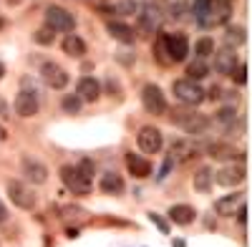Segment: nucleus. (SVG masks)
I'll list each match as a JSON object with an SVG mask.
<instances>
[{
  "mask_svg": "<svg viewBox=\"0 0 252 247\" xmlns=\"http://www.w3.org/2000/svg\"><path fill=\"white\" fill-rule=\"evenodd\" d=\"M5 76V66H3V61H0V78Z\"/></svg>",
  "mask_w": 252,
  "mask_h": 247,
  "instance_id": "c03bdc74",
  "label": "nucleus"
},
{
  "mask_svg": "<svg viewBox=\"0 0 252 247\" xmlns=\"http://www.w3.org/2000/svg\"><path fill=\"white\" fill-rule=\"evenodd\" d=\"M78 172H81V177H86L89 182H91V177H94V161H89V159H83L78 167H76Z\"/></svg>",
  "mask_w": 252,
  "mask_h": 247,
  "instance_id": "4c0bfd02",
  "label": "nucleus"
},
{
  "mask_svg": "<svg viewBox=\"0 0 252 247\" xmlns=\"http://www.w3.org/2000/svg\"><path fill=\"white\" fill-rule=\"evenodd\" d=\"M154 58L159 61L161 66H172V58H169V53H166V40H164V35H159L157 43H154Z\"/></svg>",
  "mask_w": 252,
  "mask_h": 247,
  "instance_id": "c85d7f7f",
  "label": "nucleus"
},
{
  "mask_svg": "<svg viewBox=\"0 0 252 247\" xmlns=\"http://www.w3.org/2000/svg\"><path fill=\"white\" fill-rule=\"evenodd\" d=\"M126 167H129V172H131L134 177H139V179H146V177L152 174V164L146 161L144 156L134 154V152L126 154Z\"/></svg>",
  "mask_w": 252,
  "mask_h": 247,
  "instance_id": "6ab92c4d",
  "label": "nucleus"
},
{
  "mask_svg": "<svg viewBox=\"0 0 252 247\" xmlns=\"http://www.w3.org/2000/svg\"><path fill=\"white\" fill-rule=\"evenodd\" d=\"M63 215L61 217H66V219H76V222H83V219H86V210H81V207H63L61 210Z\"/></svg>",
  "mask_w": 252,
  "mask_h": 247,
  "instance_id": "72a5a7b5",
  "label": "nucleus"
},
{
  "mask_svg": "<svg viewBox=\"0 0 252 247\" xmlns=\"http://www.w3.org/2000/svg\"><path fill=\"white\" fill-rule=\"evenodd\" d=\"M237 219L245 224L247 222V207H245V204H240V207H237Z\"/></svg>",
  "mask_w": 252,
  "mask_h": 247,
  "instance_id": "a19ab883",
  "label": "nucleus"
},
{
  "mask_svg": "<svg viewBox=\"0 0 252 247\" xmlns=\"http://www.w3.org/2000/svg\"><path fill=\"white\" fill-rule=\"evenodd\" d=\"M0 28H3V18H0Z\"/></svg>",
  "mask_w": 252,
  "mask_h": 247,
  "instance_id": "49530a36",
  "label": "nucleus"
},
{
  "mask_svg": "<svg viewBox=\"0 0 252 247\" xmlns=\"http://www.w3.org/2000/svg\"><path fill=\"white\" fill-rule=\"evenodd\" d=\"M161 20H164L161 10H159L157 5H152V3H146V5L141 8V13H139V28H141L144 33H159Z\"/></svg>",
  "mask_w": 252,
  "mask_h": 247,
  "instance_id": "1a4fd4ad",
  "label": "nucleus"
},
{
  "mask_svg": "<svg viewBox=\"0 0 252 247\" xmlns=\"http://www.w3.org/2000/svg\"><path fill=\"white\" fill-rule=\"evenodd\" d=\"M164 40H166V53H169L172 63H179V61L187 58V53H189V43H187V38H184L182 33L164 35Z\"/></svg>",
  "mask_w": 252,
  "mask_h": 247,
  "instance_id": "4468645a",
  "label": "nucleus"
},
{
  "mask_svg": "<svg viewBox=\"0 0 252 247\" xmlns=\"http://www.w3.org/2000/svg\"><path fill=\"white\" fill-rule=\"evenodd\" d=\"M161 5H164V13H166V15L174 18V20H179V18H184V13L189 10V0H161Z\"/></svg>",
  "mask_w": 252,
  "mask_h": 247,
  "instance_id": "393cba45",
  "label": "nucleus"
},
{
  "mask_svg": "<svg viewBox=\"0 0 252 247\" xmlns=\"http://www.w3.org/2000/svg\"><path fill=\"white\" fill-rule=\"evenodd\" d=\"M61 182L66 184L73 194H78V197L91 194V182L86 177H81V172L76 167H68V164H66V167H61Z\"/></svg>",
  "mask_w": 252,
  "mask_h": 247,
  "instance_id": "20e7f679",
  "label": "nucleus"
},
{
  "mask_svg": "<svg viewBox=\"0 0 252 247\" xmlns=\"http://www.w3.org/2000/svg\"><path fill=\"white\" fill-rule=\"evenodd\" d=\"M149 222H152V224H157V227H159L164 235H169V224H166V219H164L161 215H157V212H149Z\"/></svg>",
  "mask_w": 252,
  "mask_h": 247,
  "instance_id": "e433bc0d",
  "label": "nucleus"
},
{
  "mask_svg": "<svg viewBox=\"0 0 252 247\" xmlns=\"http://www.w3.org/2000/svg\"><path fill=\"white\" fill-rule=\"evenodd\" d=\"M40 76H43V81H46V86H51V89H63L68 84V73L63 71L58 63H43V68H40Z\"/></svg>",
  "mask_w": 252,
  "mask_h": 247,
  "instance_id": "f8f14e48",
  "label": "nucleus"
},
{
  "mask_svg": "<svg viewBox=\"0 0 252 247\" xmlns=\"http://www.w3.org/2000/svg\"><path fill=\"white\" fill-rule=\"evenodd\" d=\"M23 174H26V179L33 182V184H46V182H48V169H46L38 159H31V156L23 159Z\"/></svg>",
  "mask_w": 252,
  "mask_h": 247,
  "instance_id": "dca6fc26",
  "label": "nucleus"
},
{
  "mask_svg": "<svg viewBox=\"0 0 252 247\" xmlns=\"http://www.w3.org/2000/svg\"><path fill=\"white\" fill-rule=\"evenodd\" d=\"M237 53L232 48H222L215 53V71L217 73H224V76H232V71L237 68Z\"/></svg>",
  "mask_w": 252,
  "mask_h": 247,
  "instance_id": "2eb2a0df",
  "label": "nucleus"
},
{
  "mask_svg": "<svg viewBox=\"0 0 252 247\" xmlns=\"http://www.w3.org/2000/svg\"><path fill=\"white\" fill-rule=\"evenodd\" d=\"M136 141H139V149H141L144 154H157V152L161 149V144H164L161 131L154 129V126H144V129H139Z\"/></svg>",
  "mask_w": 252,
  "mask_h": 247,
  "instance_id": "0eeeda50",
  "label": "nucleus"
},
{
  "mask_svg": "<svg viewBox=\"0 0 252 247\" xmlns=\"http://www.w3.org/2000/svg\"><path fill=\"white\" fill-rule=\"evenodd\" d=\"M217 3H227V5H232V0H217Z\"/></svg>",
  "mask_w": 252,
  "mask_h": 247,
  "instance_id": "a18cd8bd",
  "label": "nucleus"
},
{
  "mask_svg": "<svg viewBox=\"0 0 252 247\" xmlns=\"http://www.w3.org/2000/svg\"><path fill=\"white\" fill-rule=\"evenodd\" d=\"M194 53H197V58L212 56V53H215V40H212V38H199L197 46H194Z\"/></svg>",
  "mask_w": 252,
  "mask_h": 247,
  "instance_id": "c756f323",
  "label": "nucleus"
},
{
  "mask_svg": "<svg viewBox=\"0 0 252 247\" xmlns=\"http://www.w3.org/2000/svg\"><path fill=\"white\" fill-rule=\"evenodd\" d=\"M76 96H78L81 101H98V96H101V84H98L96 78H91V76H83V78L78 81Z\"/></svg>",
  "mask_w": 252,
  "mask_h": 247,
  "instance_id": "f3484780",
  "label": "nucleus"
},
{
  "mask_svg": "<svg viewBox=\"0 0 252 247\" xmlns=\"http://www.w3.org/2000/svg\"><path fill=\"white\" fill-rule=\"evenodd\" d=\"M8 197L13 199V204L15 207H20V210H33L35 207V194H33V189L28 187V184H23V182H8Z\"/></svg>",
  "mask_w": 252,
  "mask_h": 247,
  "instance_id": "39448f33",
  "label": "nucleus"
},
{
  "mask_svg": "<svg viewBox=\"0 0 252 247\" xmlns=\"http://www.w3.org/2000/svg\"><path fill=\"white\" fill-rule=\"evenodd\" d=\"M207 10H209V0H194V20H197L199 26L204 23Z\"/></svg>",
  "mask_w": 252,
  "mask_h": 247,
  "instance_id": "f704fd0d",
  "label": "nucleus"
},
{
  "mask_svg": "<svg viewBox=\"0 0 252 247\" xmlns=\"http://www.w3.org/2000/svg\"><path fill=\"white\" fill-rule=\"evenodd\" d=\"M68 237H71V240H73V237H78V230H76V227H73V230L68 227Z\"/></svg>",
  "mask_w": 252,
  "mask_h": 247,
  "instance_id": "37998d69",
  "label": "nucleus"
},
{
  "mask_svg": "<svg viewBox=\"0 0 252 247\" xmlns=\"http://www.w3.org/2000/svg\"><path fill=\"white\" fill-rule=\"evenodd\" d=\"M217 121L222 124L224 129H232V126H235V121H237V114H235V109H222V111L217 114Z\"/></svg>",
  "mask_w": 252,
  "mask_h": 247,
  "instance_id": "2f4dec72",
  "label": "nucleus"
},
{
  "mask_svg": "<svg viewBox=\"0 0 252 247\" xmlns=\"http://www.w3.org/2000/svg\"><path fill=\"white\" fill-rule=\"evenodd\" d=\"M229 13H232V5L227 3H217V0H209V10H207V18H204V28H212V26H222L229 20Z\"/></svg>",
  "mask_w": 252,
  "mask_h": 247,
  "instance_id": "9b49d317",
  "label": "nucleus"
},
{
  "mask_svg": "<svg viewBox=\"0 0 252 247\" xmlns=\"http://www.w3.org/2000/svg\"><path fill=\"white\" fill-rule=\"evenodd\" d=\"M207 152H209V156L217 159V161H227V159H235V156H240V152L232 147V144H222V141L209 144Z\"/></svg>",
  "mask_w": 252,
  "mask_h": 247,
  "instance_id": "412c9836",
  "label": "nucleus"
},
{
  "mask_svg": "<svg viewBox=\"0 0 252 247\" xmlns=\"http://www.w3.org/2000/svg\"><path fill=\"white\" fill-rule=\"evenodd\" d=\"M197 217L194 207H189V204H174V207L169 210V219L174 224H182V227H187V224H192Z\"/></svg>",
  "mask_w": 252,
  "mask_h": 247,
  "instance_id": "aec40b11",
  "label": "nucleus"
},
{
  "mask_svg": "<svg viewBox=\"0 0 252 247\" xmlns=\"http://www.w3.org/2000/svg\"><path fill=\"white\" fill-rule=\"evenodd\" d=\"M101 8L109 10V13H121V15H131L136 10V5L131 3V0H111V3L101 5Z\"/></svg>",
  "mask_w": 252,
  "mask_h": 247,
  "instance_id": "cd10ccee",
  "label": "nucleus"
},
{
  "mask_svg": "<svg viewBox=\"0 0 252 247\" xmlns=\"http://www.w3.org/2000/svg\"><path fill=\"white\" fill-rule=\"evenodd\" d=\"M141 104H144L146 111L154 114V116L166 114V98H164L161 89L154 86V84H146V86H144V91H141Z\"/></svg>",
  "mask_w": 252,
  "mask_h": 247,
  "instance_id": "423d86ee",
  "label": "nucleus"
},
{
  "mask_svg": "<svg viewBox=\"0 0 252 247\" xmlns=\"http://www.w3.org/2000/svg\"><path fill=\"white\" fill-rule=\"evenodd\" d=\"M240 204H242V194H227V197H220L215 202V212L220 217H235Z\"/></svg>",
  "mask_w": 252,
  "mask_h": 247,
  "instance_id": "a211bd4d",
  "label": "nucleus"
},
{
  "mask_svg": "<svg viewBox=\"0 0 252 247\" xmlns=\"http://www.w3.org/2000/svg\"><path fill=\"white\" fill-rule=\"evenodd\" d=\"M212 179L222 184V187H237V184L245 182V167L242 164H229V167H222L220 172H215Z\"/></svg>",
  "mask_w": 252,
  "mask_h": 247,
  "instance_id": "9d476101",
  "label": "nucleus"
},
{
  "mask_svg": "<svg viewBox=\"0 0 252 247\" xmlns=\"http://www.w3.org/2000/svg\"><path fill=\"white\" fill-rule=\"evenodd\" d=\"M172 124H177L179 129L187 134H204L209 129V119L194 109H174L172 111Z\"/></svg>",
  "mask_w": 252,
  "mask_h": 247,
  "instance_id": "f257e3e1",
  "label": "nucleus"
},
{
  "mask_svg": "<svg viewBox=\"0 0 252 247\" xmlns=\"http://www.w3.org/2000/svg\"><path fill=\"white\" fill-rule=\"evenodd\" d=\"M109 33L111 38L121 40V43H134V38H136L134 28H129L126 23H109Z\"/></svg>",
  "mask_w": 252,
  "mask_h": 247,
  "instance_id": "b1692460",
  "label": "nucleus"
},
{
  "mask_svg": "<svg viewBox=\"0 0 252 247\" xmlns=\"http://www.w3.org/2000/svg\"><path fill=\"white\" fill-rule=\"evenodd\" d=\"M15 114L23 116V119H31L38 114V96L35 91H20L15 96Z\"/></svg>",
  "mask_w": 252,
  "mask_h": 247,
  "instance_id": "ddd939ff",
  "label": "nucleus"
},
{
  "mask_svg": "<svg viewBox=\"0 0 252 247\" xmlns=\"http://www.w3.org/2000/svg\"><path fill=\"white\" fill-rule=\"evenodd\" d=\"M53 31L51 28H40V31H35L33 33V38H35V43H40V46H48V43H53Z\"/></svg>",
  "mask_w": 252,
  "mask_h": 247,
  "instance_id": "c9c22d12",
  "label": "nucleus"
},
{
  "mask_svg": "<svg viewBox=\"0 0 252 247\" xmlns=\"http://www.w3.org/2000/svg\"><path fill=\"white\" fill-rule=\"evenodd\" d=\"M232 78H235V84H247V68L245 66H237L235 71H232Z\"/></svg>",
  "mask_w": 252,
  "mask_h": 247,
  "instance_id": "58836bf2",
  "label": "nucleus"
},
{
  "mask_svg": "<svg viewBox=\"0 0 252 247\" xmlns=\"http://www.w3.org/2000/svg\"><path fill=\"white\" fill-rule=\"evenodd\" d=\"M197 154H199V149H197L194 141L179 139V141L172 144V149H169V161L172 164H187V161H192Z\"/></svg>",
  "mask_w": 252,
  "mask_h": 247,
  "instance_id": "6e6552de",
  "label": "nucleus"
},
{
  "mask_svg": "<svg viewBox=\"0 0 252 247\" xmlns=\"http://www.w3.org/2000/svg\"><path fill=\"white\" fill-rule=\"evenodd\" d=\"M207 73H209V66H207L204 58H194L192 63L187 66V78H189V81H199V78H204Z\"/></svg>",
  "mask_w": 252,
  "mask_h": 247,
  "instance_id": "bb28decb",
  "label": "nucleus"
},
{
  "mask_svg": "<svg viewBox=\"0 0 252 247\" xmlns=\"http://www.w3.org/2000/svg\"><path fill=\"white\" fill-rule=\"evenodd\" d=\"M194 189L202 192V194H207L209 189H212V169H207V167L197 169V174H194Z\"/></svg>",
  "mask_w": 252,
  "mask_h": 247,
  "instance_id": "a878e982",
  "label": "nucleus"
},
{
  "mask_svg": "<svg viewBox=\"0 0 252 247\" xmlns=\"http://www.w3.org/2000/svg\"><path fill=\"white\" fill-rule=\"evenodd\" d=\"M5 217H8V210H5V204H3V202H0V224H3V222H5Z\"/></svg>",
  "mask_w": 252,
  "mask_h": 247,
  "instance_id": "79ce46f5",
  "label": "nucleus"
},
{
  "mask_svg": "<svg viewBox=\"0 0 252 247\" xmlns=\"http://www.w3.org/2000/svg\"><path fill=\"white\" fill-rule=\"evenodd\" d=\"M220 96H222V89L220 86H212V89H209V93H204V98H212V101L220 98Z\"/></svg>",
  "mask_w": 252,
  "mask_h": 247,
  "instance_id": "ea45409f",
  "label": "nucleus"
},
{
  "mask_svg": "<svg viewBox=\"0 0 252 247\" xmlns=\"http://www.w3.org/2000/svg\"><path fill=\"white\" fill-rule=\"evenodd\" d=\"M172 91H174V96L182 101V104L192 106V109L199 106L202 101H204V89L197 84V81H189V78H179V81H174Z\"/></svg>",
  "mask_w": 252,
  "mask_h": 247,
  "instance_id": "f03ea898",
  "label": "nucleus"
},
{
  "mask_svg": "<svg viewBox=\"0 0 252 247\" xmlns=\"http://www.w3.org/2000/svg\"><path fill=\"white\" fill-rule=\"evenodd\" d=\"M63 53H68L71 58H83L86 53V43L78 35H66L63 38Z\"/></svg>",
  "mask_w": 252,
  "mask_h": 247,
  "instance_id": "5701e85b",
  "label": "nucleus"
},
{
  "mask_svg": "<svg viewBox=\"0 0 252 247\" xmlns=\"http://www.w3.org/2000/svg\"><path fill=\"white\" fill-rule=\"evenodd\" d=\"M101 192L103 194H121L124 192V179L116 172H109L101 177Z\"/></svg>",
  "mask_w": 252,
  "mask_h": 247,
  "instance_id": "4be33fe9",
  "label": "nucleus"
},
{
  "mask_svg": "<svg viewBox=\"0 0 252 247\" xmlns=\"http://www.w3.org/2000/svg\"><path fill=\"white\" fill-rule=\"evenodd\" d=\"M224 40H227V46H242L245 43V28H240V26H235V28H229L227 31V35H224Z\"/></svg>",
  "mask_w": 252,
  "mask_h": 247,
  "instance_id": "7c9ffc66",
  "label": "nucleus"
},
{
  "mask_svg": "<svg viewBox=\"0 0 252 247\" xmlns=\"http://www.w3.org/2000/svg\"><path fill=\"white\" fill-rule=\"evenodd\" d=\"M73 26H76V18H73L66 8L51 5V8L46 10V28L58 31V33H68V31H73Z\"/></svg>",
  "mask_w": 252,
  "mask_h": 247,
  "instance_id": "7ed1b4c3",
  "label": "nucleus"
},
{
  "mask_svg": "<svg viewBox=\"0 0 252 247\" xmlns=\"http://www.w3.org/2000/svg\"><path fill=\"white\" fill-rule=\"evenodd\" d=\"M63 111H66V114H78L81 111V98L76 96V93H68L66 98H63Z\"/></svg>",
  "mask_w": 252,
  "mask_h": 247,
  "instance_id": "473e14b6",
  "label": "nucleus"
}]
</instances>
